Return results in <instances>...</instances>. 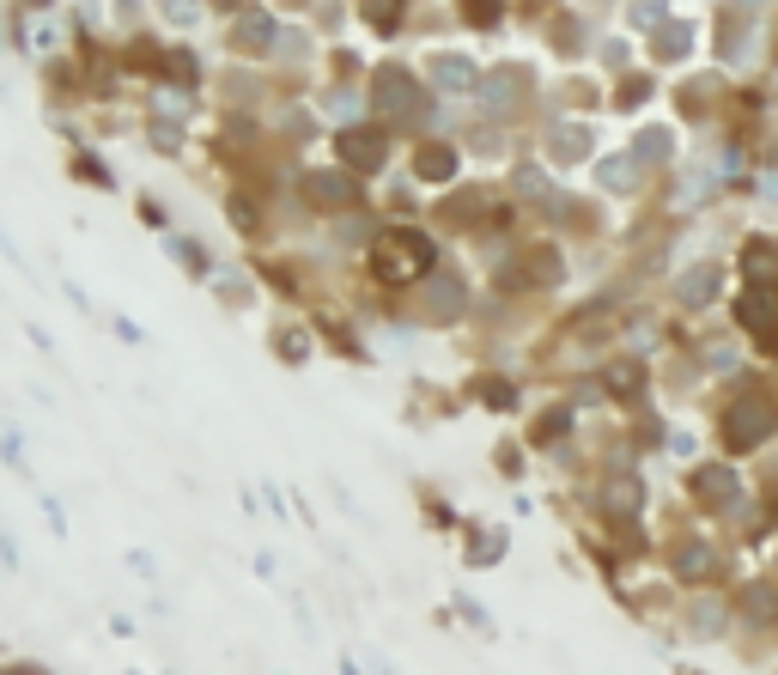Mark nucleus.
<instances>
[{
  "label": "nucleus",
  "mask_w": 778,
  "mask_h": 675,
  "mask_svg": "<svg viewBox=\"0 0 778 675\" xmlns=\"http://www.w3.org/2000/svg\"><path fill=\"white\" fill-rule=\"evenodd\" d=\"M371 262H377L383 280H420V274L432 268V244H426L420 232H408V225H396V232H383V238H377Z\"/></svg>",
  "instance_id": "obj_1"
},
{
  "label": "nucleus",
  "mask_w": 778,
  "mask_h": 675,
  "mask_svg": "<svg viewBox=\"0 0 778 675\" xmlns=\"http://www.w3.org/2000/svg\"><path fill=\"white\" fill-rule=\"evenodd\" d=\"M772 432V408L760 402V396H748V402H736L730 408V426H724V438L730 444H760Z\"/></svg>",
  "instance_id": "obj_2"
},
{
  "label": "nucleus",
  "mask_w": 778,
  "mask_h": 675,
  "mask_svg": "<svg viewBox=\"0 0 778 675\" xmlns=\"http://www.w3.org/2000/svg\"><path fill=\"white\" fill-rule=\"evenodd\" d=\"M408 104H414V80H408V73H396V67L377 73V86H371V110H377V116H402Z\"/></svg>",
  "instance_id": "obj_3"
},
{
  "label": "nucleus",
  "mask_w": 778,
  "mask_h": 675,
  "mask_svg": "<svg viewBox=\"0 0 778 675\" xmlns=\"http://www.w3.org/2000/svg\"><path fill=\"white\" fill-rule=\"evenodd\" d=\"M742 323H748L760 341H772V347H778V298H772L766 286H754V292L742 298Z\"/></svg>",
  "instance_id": "obj_4"
},
{
  "label": "nucleus",
  "mask_w": 778,
  "mask_h": 675,
  "mask_svg": "<svg viewBox=\"0 0 778 675\" xmlns=\"http://www.w3.org/2000/svg\"><path fill=\"white\" fill-rule=\"evenodd\" d=\"M310 201H317V207H353V201H359V189H353V177L323 171V177H310Z\"/></svg>",
  "instance_id": "obj_5"
},
{
  "label": "nucleus",
  "mask_w": 778,
  "mask_h": 675,
  "mask_svg": "<svg viewBox=\"0 0 778 675\" xmlns=\"http://www.w3.org/2000/svg\"><path fill=\"white\" fill-rule=\"evenodd\" d=\"M414 171L432 177V183H444V177L456 171V153H450V146H420V153H414Z\"/></svg>",
  "instance_id": "obj_6"
},
{
  "label": "nucleus",
  "mask_w": 778,
  "mask_h": 675,
  "mask_svg": "<svg viewBox=\"0 0 778 675\" xmlns=\"http://www.w3.org/2000/svg\"><path fill=\"white\" fill-rule=\"evenodd\" d=\"M341 153H347L353 165H365V171H371V165L383 159V140H377V134H341Z\"/></svg>",
  "instance_id": "obj_7"
},
{
  "label": "nucleus",
  "mask_w": 778,
  "mask_h": 675,
  "mask_svg": "<svg viewBox=\"0 0 778 675\" xmlns=\"http://www.w3.org/2000/svg\"><path fill=\"white\" fill-rule=\"evenodd\" d=\"M359 13H365L377 31H396V25H402V0H359Z\"/></svg>",
  "instance_id": "obj_8"
},
{
  "label": "nucleus",
  "mask_w": 778,
  "mask_h": 675,
  "mask_svg": "<svg viewBox=\"0 0 778 675\" xmlns=\"http://www.w3.org/2000/svg\"><path fill=\"white\" fill-rule=\"evenodd\" d=\"M432 80L456 92V86H469V80H475V73H469V61H456V55H438V61H432Z\"/></svg>",
  "instance_id": "obj_9"
},
{
  "label": "nucleus",
  "mask_w": 778,
  "mask_h": 675,
  "mask_svg": "<svg viewBox=\"0 0 778 675\" xmlns=\"http://www.w3.org/2000/svg\"><path fill=\"white\" fill-rule=\"evenodd\" d=\"M712 286H718V274H712V268H687L681 298H687V305H699V298H712Z\"/></svg>",
  "instance_id": "obj_10"
},
{
  "label": "nucleus",
  "mask_w": 778,
  "mask_h": 675,
  "mask_svg": "<svg viewBox=\"0 0 778 675\" xmlns=\"http://www.w3.org/2000/svg\"><path fill=\"white\" fill-rule=\"evenodd\" d=\"M584 146H590V134H584V128H566V134H554V159H578Z\"/></svg>",
  "instance_id": "obj_11"
},
{
  "label": "nucleus",
  "mask_w": 778,
  "mask_h": 675,
  "mask_svg": "<svg viewBox=\"0 0 778 675\" xmlns=\"http://www.w3.org/2000/svg\"><path fill=\"white\" fill-rule=\"evenodd\" d=\"M511 98H517V73H493V86H487V104H493V110H505Z\"/></svg>",
  "instance_id": "obj_12"
},
{
  "label": "nucleus",
  "mask_w": 778,
  "mask_h": 675,
  "mask_svg": "<svg viewBox=\"0 0 778 675\" xmlns=\"http://www.w3.org/2000/svg\"><path fill=\"white\" fill-rule=\"evenodd\" d=\"M426 305H432L438 317H444V311H456V286H450V280H432V286H426Z\"/></svg>",
  "instance_id": "obj_13"
},
{
  "label": "nucleus",
  "mask_w": 778,
  "mask_h": 675,
  "mask_svg": "<svg viewBox=\"0 0 778 675\" xmlns=\"http://www.w3.org/2000/svg\"><path fill=\"white\" fill-rule=\"evenodd\" d=\"M268 37H274V25H262V19H244V31H238V43H244V49H262Z\"/></svg>",
  "instance_id": "obj_14"
},
{
  "label": "nucleus",
  "mask_w": 778,
  "mask_h": 675,
  "mask_svg": "<svg viewBox=\"0 0 778 675\" xmlns=\"http://www.w3.org/2000/svg\"><path fill=\"white\" fill-rule=\"evenodd\" d=\"M462 7H469V19H481V25L499 19V0H462Z\"/></svg>",
  "instance_id": "obj_15"
},
{
  "label": "nucleus",
  "mask_w": 778,
  "mask_h": 675,
  "mask_svg": "<svg viewBox=\"0 0 778 675\" xmlns=\"http://www.w3.org/2000/svg\"><path fill=\"white\" fill-rule=\"evenodd\" d=\"M657 55H669V61H675V55H687V31H669V37L657 43Z\"/></svg>",
  "instance_id": "obj_16"
},
{
  "label": "nucleus",
  "mask_w": 778,
  "mask_h": 675,
  "mask_svg": "<svg viewBox=\"0 0 778 675\" xmlns=\"http://www.w3.org/2000/svg\"><path fill=\"white\" fill-rule=\"evenodd\" d=\"M165 13H171L177 25H189V19H195V0H165Z\"/></svg>",
  "instance_id": "obj_17"
}]
</instances>
